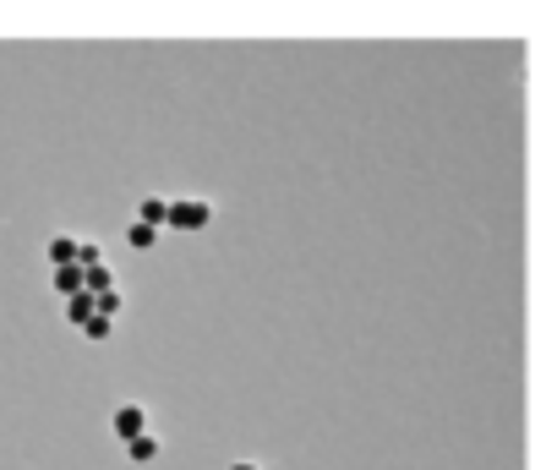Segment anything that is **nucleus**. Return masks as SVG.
<instances>
[{
	"label": "nucleus",
	"instance_id": "nucleus-1",
	"mask_svg": "<svg viewBox=\"0 0 557 470\" xmlns=\"http://www.w3.org/2000/svg\"><path fill=\"white\" fill-rule=\"evenodd\" d=\"M208 224H213V202H208V197H170L164 230H181V235H191V230H208Z\"/></svg>",
	"mask_w": 557,
	"mask_h": 470
},
{
	"label": "nucleus",
	"instance_id": "nucleus-11",
	"mask_svg": "<svg viewBox=\"0 0 557 470\" xmlns=\"http://www.w3.org/2000/svg\"><path fill=\"white\" fill-rule=\"evenodd\" d=\"M230 470H262V465H251V459H235V465H230Z\"/></svg>",
	"mask_w": 557,
	"mask_h": 470
},
{
	"label": "nucleus",
	"instance_id": "nucleus-4",
	"mask_svg": "<svg viewBox=\"0 0 557 470\" xmlns=\"http://www.w3.org/2000/svg\"><path fill=\"white\" fill-rule=\"evenodd\" d=\"M121 448H126V459H132V465H148V459H159V448H164V443H159L153 432H143V437H132V443H121Z\"/></svg>",
	"mask_w": 557,
	"mask_h": 470
},
{
	"label": "nucleus",
	"instance_id": "nucleus-10",
	"mask_svg": "<svg viewBox=\"0 0 557 470\" xmlns=\"http://www.w3.org/2000/svg\"><path fill=\"white\" fill-rule=\"evenodd\" d=\"M110 334H115V323H110V318H99V312H94V318L83 323V339H94V345H104Z\"/></svg>",
	"mask_w": 557,
	"mask_h": 470
},
{
	"label": "nucleus",
	"instance_id": "nucleus-5",
	"mask_svg": "<svg viewBox=\"0 0 557 470\" xmlns=\"http://www.w3.org/2000/svg\"><path fill=\"white\" fill-rule=\"evenodd\" d=\"M159 235H164V230H148V224L132 219V224H126V247H132V252H153V247H159Z\"/></svg>",
	"mask_w": 557,
	"mask_h": 470
},
{
	"label": "nucleus",
	"instance_id": "nucleus-7",
	"mask_svg": "<svg viewBox=\"0 0 557 470\" xmlns=\"http://www.w3.org/2000/svg\"><path fill=\"white\" fill-rule=\"evenodd\" d=\"M50 263H55V269L77 263V235H55V242H50Z\"/></svg>",
	"mask_w": 557,
	"mask_h": 470
},
{
	"label": "nucleus",
	"instance_id": "nucleus-2",
	"mask_svg": "<svg viewBox=\"0 0 557 470\" xmlns=\"http://www.w3.org/2000/svg\"><path fill=\"white\" fill-rule=\"evenodd\" d=\"M110 426H115V437H121V443L143 437V432H148V405H121V410L110 416Z\"/></svg>",
	"mask_w": 557,
	"mask_h": 470
},
{
	"label": "nucleus",
	"instance_id": "nucleus-3",
	"mask_svg": "<svg viewBox=\"0 0 557 470\" xmlns=\"http://www.w3.org/2000/svg\"><path fill=\"white\" fill-rule=\"evenodd\" d=\"M164 213H170V197H143L137 202V224H148V230H164Z\"/></svg>",
	"mask_w": 557,
	"mask_h": 470
},
{
	"label": "nucleus",
	"instance_id": "nucleus-6",
	"mask_svg": "<svg viewBox=\"0 0 557 470\" xmlns=\"http://www.w3.org/2000/svg\"><path fill=\"white\" fill-rule=\"evenodd\" d=\"M88 318H94V296H88V290H77V296H66V323H77V329H83Z\"/></svg>",
	"mask_w": 557,
	"mask_h": 470
},
{
	"label": "nucleus",
	"instance_id": "nucleus-9",
	"mask_svg": "<svg viewBox=\"0 0 557 470\" xmlns=\"http://www.w3.org/2000/svg\"><path fill=\"white\" fill-rule=\"evenodd\" d=\"M77 269H104V247L99 242H77Z\"/></svg>",
	"mask_w": 557,
	"mask_h": 470
},
{
	"label": "nucleus",
	"instance_id": "nucleus-8",
	"mask_svg": "<svg viewBox=\"0 0 557 470\" xmlns=\"http://www.w3.org/2000/svg\"><path fill=\"white\" fill-rule=\"evenodd\" d=\"M55 290H61V296H77V290H83V269H77V263L55 269Z\"/></svg>",
	"mask_w": 557,
	"mask_h": 470
}]
</instances>
